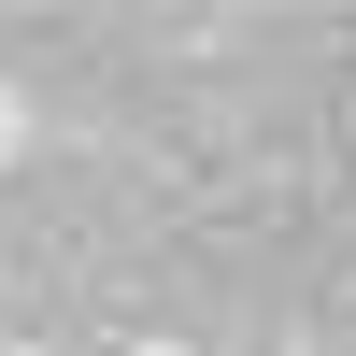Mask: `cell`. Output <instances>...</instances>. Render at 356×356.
Instances as JSON below:
<instances>
[{
    "mask_svg": "<svg viewBox=\"0 0 356 356\" xmlns=\"http://www.w3.org/2000/svg\"><path fill=\"white\" fill-rule=\"evenodd\" d=\"M129 356H200V342H171V328H157V342H129Z\"/></svg>",
    "mask_w": 356,
    "mask_h": 356,
    "instance_id": "6da1fadb",
    "label": "cell"
}]
</instances>
